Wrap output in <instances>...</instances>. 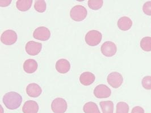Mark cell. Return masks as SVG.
Returning <instances> with one entry per match:
<instances>
[{
	"instance_id": "cell-15",
	"label": "cell",
	"mask_w": 151,
	"mask_h": 113,
	"mask_svg": "<svg viewBox=\"0 0 151 113\" xmlns=\"http://www.w3.org/2000/svg\"><path fill=\"white\" fill-rule=\"evenodd\" d=\"M96 79L95 75L91 72H85L80 77V82L81 84L85 86L90 85L94 83Z\"/></svg>"
},
{
	"instance_id": "cell-27",
	"label": "cell",
	"mask_w": 151,
	"mask_h": 113,
	"mask_svg": "<svg viewBox=\"0 0 151 113\" xmlns=\"http://www.w3.org/2000/svg\"><path fill=\"white\" fill-rule=\"evenodd\" d=\"M12 2V0H1L0 1V6L1 7L8 6Z\"/></svg>"
},
{
	"instance_id": "cell-22",
	"label": "cell",
	"mask_w": 151,
	"mask_h": 113,
	"mask_svg": "<svg viewBox=\"0 0 151 113\" xmlns=\"http://www.w3.org/2000/svg\"><path fill=\"white\" fill-rule=\"evenodd\" d=\"M104 1L102 0H89L88 2L89 7L92 10H97L102 8Z\"/></svg>"
},
{
	"instance_id": "cell-8",
	"label": "cell",
	"mask_w": 151,
	"mask_h": 113,
	"mask_svg": "<svg viewBox=\"0 0 151 113\" xmlns=\"http://www.w3.org/2000/svg\"><path fill=\"white\" fill-rule=\"evenodd\" d=\"M111 90L106 85L99 84L94 90V95L98 98H106L111 96Z\"/></svg>"
},
{
	"instance_id": "cell-19",
	"label": "cell",
	"mask_w": 151,
	"mask_h": 113,
	"mask_svg": "<svg viewBox=\"0 0 151 113\" xmlns=\"http://www.w3.org/2000/svg\"><path fill=\"white\" fill-rule=\"evenodd\" d=\"M103 113H113L114 103L111 101H101L99 102Z\"/></svg>"
},
{
	"instance_id": "cell-16",
	"label": "cell",
	"mask_w": 151,
	"mask_h": 113,
	"mask_svg": "<svg viewBox=\"0 0 151 113\" xmlns=\"http://www.w3.org/2000/svg\"><path fill=\"white\" fill-rule=\"evenodd\" d=\"M132 26V21L127 16H123L118 21V27L121 30H129Z\"/></svg>"
},
{
	"instance_id": "cell-11",
	"label": "cell",
	"mask_w": 151,
	"mask_h": 113,
	"mask_svg": "<svg viewBox=\"0 0 151 113\" xmlns=\"http://www.w3.org/2000/svg\"><path fill=\"white\" fill-rule=\"evenodd\" d=\"M42 92L41 87L37 83H31L26 87V93L31 97H38Z\"/></svg>"
},
{
	"instance_id": "cell-14",
	"label": "cell",
	"mask_w": 151,
	"mask_h": 113,
	"mask_svg": "<svg viewBox=\"0 0 151 113\" xmlns=\"http://www.w3.org/2000/svg\"><path fill=\"white\" fill-rule=\"evenodd\" d=\"M37 62L33 59H29L25 60L23 63V70L28 74L35 72L38 68Z\"/></svg>"
},
{
	"instance_id": "cell-17",
	"label": "cell",
	"mask_w": 151,
	"mask_h": 113,
	"mask_svg": "<svg viewBox=\"0 0 151 113\" xmlns=\"http://www.w3.org/2000/svg\"><path fill=\"white\" fill-rule=\"evenodd\" d=\"M32 4V0H18L16 2V6L19 11H26L30 9Z\"/></svg>"
},
{
	"instance_id": "cell-7",
	"label": "cell",
	"mask_w": 151,
	"mask_h": 113,
	"mask_svg": "<svg viewBox=\"0 0 151 113\" xmlns=\"http://www.w3.org/2000/svg\"><path fill=\"white\" fill-rule=\"evenodd\" d=\"M101 50L105 56L110 57L114 56L116 53L117 47L113 42L106 41L101 46Z\"/></svg>"
},
{
	"instance_id": "cell-12",
	"label": "cell",
	"mask_w": 151,
	"mask_h": 113,
	"mask_svg": "<svg viewBox=\"0 0 151 113\" xmlns=\"http://www.w3.org/2000/svg\"><path fill=\"white\" fill-rule=\"evenodd\" d=\"M23 113H38L39 105L38 103L32 100H29L24 102L23 106Z\"/></svg>"
},
{
	"instance_id": "cell-1",
	"label": "cell",
	"mask_w": 151,
	"mask_h": 113,
	"mask_svg": "<svg viewBox=\"0 0 151 113\" xmlns=\"http://www.w3.org/2000/svg\"><path fill=\"white\" fill-rule=\"evenodd\" d=\"M3 102L9 110H15L18 109L22 104V97L18 93L10 92L6 93L2 98Z\"/></svg>"
},
{
	"instance_id": "cell-18",
	"label": "cell",
	"mask_w": 151,
	"mask_h": 113,
	"mask_svg": "<svg viewBox=\"0 0 151 113\" xmlns=\"http://www.w3.org/2000/svg\"><path fill=\"white\" fill-rule=\"evenodd\" d=\"M83 110L85 113H101L98 106L93 102L86 103L83 106Z\"/></svg>"
},
{
	"instance_id": "cell-9",
	"label": "cell",
	"mask_w": 151,
	"mask_h": 113,
	"mask_svg": "<svg viewBox=\"0 0 151 113\" xmlns=\"http://www.w3.org/2000/svg\"><path fill=\"white\" fill-rule=\"evenodd\" d=\"M51 36L50 30L45 27L41 26L36 28L34 31L33 37L40 41H47Z\"/></svg>"
},
{
	"instance_id": "cell-21",
	"label": "cell",
	"mask_w": 151,
	"mask_h": 113,
	"mask_svg": "<svg viewBox=\"0 0 151 113\" xmlns=\"http://www.w3.org/2000/svg\"><path fill=\"white\" fill-rule=\"evenodd\" d=\"M47 4L45 0H36L34 4V8L39 13H43L46 10Z\"/></svg>"
},
{
	"instance_id": "cell-25",
	"label": "cell",
	"mask_w": 151,
	"mask_h": 113,
	"mask_svg": "<svg viewBox=\"0 0 151 113\" xmlns=\"http://www.w3.org/2000/svg\"><path fill=\"white\" fill-rule=\"evenodd\" d=\"M143 10L146 15L151 16V1H147L144 4Z\"/></svg>"
},
{
	"instance_id": "cell-13",
	"label": "cell",
	"mask_w": 151,
	"mask_h": 113,
	"mask_svg": "<svg viewBox=\"0 0 151 113\" xmlns=\"http://www.w3.org/2000/svg\"><path fill=\"white\" fill-rule=\"evenodd\" d=\"M70 64L65 59H60L56 63V69L60 74H66L70 70Z\"/></svg>"
},
{
	"instance_id": "cell-23",
	"label": "cell",
	"mask_w": 151,
	"mask_h": 113,
	"mask_svg": "<svg viewBox=\"0 0 151 113\" xmlns=\"http://www.w3.org/2000/svg\"><path fill=\"white\" fill-rule=\"evenodd\" d=\"M129 106L124 102H119L116 104V113H129Z\"/></svg>"
},
{
	"instance_id": "cell-20",
	"label": "cell",
	"mask_w": 151,
	"mask_h": 113,
	"mask_svg": "<svg viewBox=\"0 0 151 113\" xmlns=\"http://www.w3.org/2000/svg\"><path fill=\"white\" fill-rule=\"evenodd\" d=\"M140 46L142 49L145 52L151 51V38L145 37L143 38L140 41Z\"/></svg>"
},
{
	"instance_id": "cell-3",
	"label": "cell",
	"mask_w": 151,
	"mask_h": 113,
	"mask_svg": "<svg viewBox=\"0 0 151 113\" xmlns=\"http://www.w3.org/2000/svg\"><path fill=\"white\" fill-rule=\"evenodd\" d=\"M102 38V33L97 30H91L88 32L85 36V41L86 44L91 46L98 45Z\"/></svg>"
},
{
	"instance_id": "cell-2",
	"label": "cell",
	"mask_w": 151,
	"mask_h": 113,
	"mask_svg": "<svg viewBox=\"0 0 151 113\" xmlns=\"http://www.w3.org/2000/svg\"><path fill=\"white\" fill-rule=\"evenodd\" d=\"M88 14L86 9L82 5H76L72 8L70 11L71 18L76 22H80L84 20Z\"/></svg>"
},
{
	"instance_id": "cell-24",
	"label": "cell",
	"mask_w": 151,
	"mask_h": 113,
	"mask_svg": "<svg viewBox=\"0 0 151 113\" xmlns=\"http://www.w3.org/2000/svg\"><path fill=\"white\" fill-rule=\"evenodd\" d=\"M142 84L144 88L147 90H151V76H147L144 77Z\"/></svg>"
},
{
	"instance_id": "cell-10",
	"label": "cell",
	"mask_w": 151,
	"mask_h": 113,
	"mask_svg": "<svg viewBox=\"0 0 151 113\" xmlns=\"http://www.w3.org/2000/svg\"><path fill=\"white\" fill-rule=\"evenodd\" d=\"M42 48V44L34 41H29L26 45V51L30 55H37L40 52Z\"/></svg>"
},
{
	"instance_id": "cell-6",
	"label": "cell",
	"mask_w": 151,
	"mask_h": 113,
	"mask_svg": "<svg viewBox=\"0 0 151 113\" xmlns=\"http://www.w3.org/2000/svg\"><path fill=\"white\" fill-rule=\"evenodd\" d=\"M107 82L114 88H118L123 82V76L118 72L110 73L107 78Z\"/></svg>"
},
{
	"instance_id": "cell-4",
	"label": "cell",
	"mask_w": 151,
	"mask_h": 113,
	"mask_svg": "<svg viewBox=\"0 0 151 113\" xmlns=\"http://www.w3.org/2000/svg\"><path fill=\"white\" fill-rule=\"evenodd\" d=\"M17 34L14 31L8 30L2 33L1 36V41L5 45H13L17 41Z\"/></svg>"
},
{
	"instance_id": "cell-26",
	"label": "cell",
	"mask_w": 151,
	"mask_h": 113,
	"mask_svg": "<svg viewBox=\"0 0 151 113\" xmlns=\"http://www.w3.org/2000/svg\"><path fill=\"white\" fill-rule=\"evenodd\" d=\"M131 113H144V110L140 106H135L132 109Z\"/></svg>"
},
{
	"instance_id": "cell-5",
	"label": "cell",
	"mask_w": 151,
	"mask_h": 113,
	"mask_svg": "<svg viewBox=\"0 0 151 113\" xmlns=\"http://www.w3.org/2000/svg\"><path fill=\"white\" fill-rule=\"evenodd\" d=\"M67 107V101L64 98H55L51 104V109L54 113H65Z\"/></svg>"
}]
</instances>
